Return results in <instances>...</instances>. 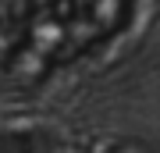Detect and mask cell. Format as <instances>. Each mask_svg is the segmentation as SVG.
Wrapping results in <instances>:
<instances>
[{
    "label": "cell",
    "mask_w": 160,
    "mask_h": 153,
    "mask_svg": "<svg viewBox=\"0 0 160 153\" xmlns=\"http://www.w3.org/2000/svg\"><path fill=\"white\" fill-rule=\"evenodd\" d=\"M135 0H53L7 43L4 71L14 82H39L64 61L89 54L128 25Z\"/></svg>",
    "instance_id": "cell-1"
},
{
    "label": "cell",
    "mask_w": 160,
    "mask_h": 153,
    "mask_svg": "<svg viewBox=\"0 0 160 153\" xmlns=\"http://www.w3.org/2000/svg\"><path fill=\"white\" fill-rule=\"evenodd\" d=\"M46 4H53V0H0V39L14 43Z\"/></svg>",
    "instance_id": "cell-2"
}]
</instances>
